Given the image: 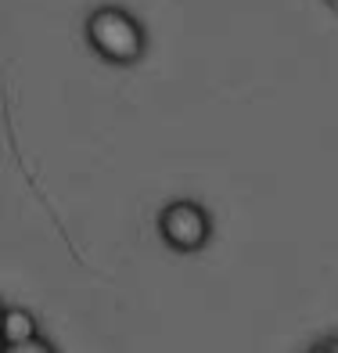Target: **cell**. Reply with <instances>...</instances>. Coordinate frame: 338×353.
<instances>
[{"label": "cell", "instance_id": "cell-1", "mask_svg": "<svg viewBox=\"0 0 338 353\" xmlns=\"http://www.w3.org/2000/svg\"><path fill=\"white\" fill-rule=\"evenodd\" d=\"M83 37H87V47L101 61L119 69H130L148 54V29H144L137 14H130L119 4L94 8L83 22Z\"/></svg>", "mask_w": 338, "mask_h": 353}, {"label": "cell", "instance_id": "cell-2", "mask_svg": "<svg viewBox=\"0 0 338 353\" xmlns=\"http://www.w3.org/2000/svg\"><path fill=\"white\" fill-rule=\"evenodd\" d=\"M155 228H158V238L173 252L191 256V252H202L209 245V238H213V216L195 199H173L158 210Z\"/></svg>", "mask_w": 338, "mask_h": 353}, {"label": "cell", "instance_id": "cell-3", "mask_svg": "<svg viewBox=\"0 0 338 353\" xmlns=\"http://www.w3.org/2000/svg\"><path fill=\"white\" fill-rule=\"evenodd\" d=\"M40 335V321L29 307H4L0 314V346H11V343H25Z\"/></svg>", "mask_w": 338, "mask_h": 353}, {"label": "cell", "instance_id": "cell-4", "mask_svg": "<svg viewBox=\"0 0 338 353\" xmlns=\"http://www.w3.org/2000/svg\"><path fill=\"white\" fill-rule=\"evenodd\" d=\"M0 353H58L51 339H43V335H33V339L25 343H11V346H0Z\"/></svg>", "mask_w": 338, "mask_h": 353}, {"label": "cell", "instance_id": "cell-5", "mask_svg": "<svg viewBox=\"0 0 338 353\" xmlns=\"http://www.w3.org/2000/svg\"><path fill=\"white\" fill-rule=\"evenodd\" d=\"M306 353H338V339H335V335H324V339H317Z\"/></svg>", "mask_w": 338, "mask_h": 353}, {"label": "cell", "instance_id": "cell-6", "mask_svg": "<svg viewBox=\"0 0 338 353\" xmlns=\"http://www.w3.org/2000/svg\"><path fill=\"white\" fill-rule=\"evenodd\" d=\"M0 314H4V303H0Z\"/></svg>", "mask_w": 338, "mask_h": 353}]
</instances>
